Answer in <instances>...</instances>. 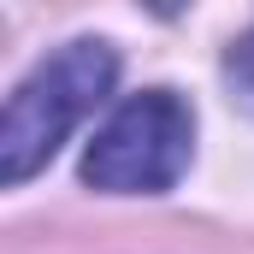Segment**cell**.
<instances>
[{"label":"cell","instance_id":"obj_1","mask_svg":"<svg viewBox=\"0 0 254 254\" xmlns=\"http://www.w3.org/2000/svg\"><path fill=\"white\" fill-rule=\"evenodd\" d=\"M119 83V48L101 36H77L54 48L48 60L36 65L0 113V184H30L71 130L83 125Z\"/></svg>","mask_w":254,"mask_h":254},{"label":"cell","instance_id":"obj_2","mask_svg":"<svg viewBox=\"0 0 254 254\" xmlns=\"http://www.w3.org/2000/svg\"><path fill=\"white\" fill-rule=\"evenodd\" d=\"M195 154V107L178 89H142L119 101L83 148V184L101 195H166Z\"/></svg>","mask_w":254,"mask_h":254},{"label":"cell","instance_id":"obj_3","mask_svg":"<svg viewBox=\"0 0 254 254\" xmlns=\"http://www.w3.org/2000/svg\"><path fill=\"white\" fill-rule=\"evenodd\" d=\"M219 77H225V89H231V101L254 113V24L225 48V65H219Z\"/></svg>","mask_w":254,"mask_h":254}]
</instances>
